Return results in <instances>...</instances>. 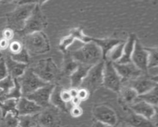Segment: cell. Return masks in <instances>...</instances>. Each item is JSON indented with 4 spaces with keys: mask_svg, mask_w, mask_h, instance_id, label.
<instances>
[{
    "mask_svg": "<svg viewBox=\"0 0 158 127\" xmlns=\"http://www.w3.org/2000/svg\"><path fill=\"white\" fill-rule=\"evenodd\" d=\"M72 58L79 64L93 66L102 61V51L94 42L85 43L80 48L70 51Z\"/></svg>",
    "mask_w": 158,
    "mask_h": 127,
    "instance_id": "6da1fadb",
    "label": "cell"
},
{
    "mask_svg": "<svg viewBox=\"0 0 158 127\" xmlns=\"http://www.w3.org/2000/svg\"><path fill=\"white\" fill-rule=\"evenodd\" d=\"M22 43L29 54L42 55L50 50L49 39L43 31L34 32L23 37Z\"/></svg>",
    "mask_w": 158,
    "mask_h": 127,
    "instance_id": "7a4b0ae2",
    "label": "cell"
},
{
    "mask_svg": "<svg viewBox=\"0 0 158 127\" xmlns=\"http://www.w3.org/2000/svg\"><path fill=\"white\" fill-rule=\"evenodd\" d=\"M35 7V4H18L13 11L6 15L7 27L17 32L21 30Z\"/></svg>",
    "mask_w": 158,
    "mask_h": 127,
    "instance_id": "3957f363",
    "label": "cell"
},
{
    "mask_svg": "<svg viewBox=\"0 0 158 127\" xmlns=\"http://www.w3.org/2000/svg\"><path fill=\"white\" fill-rule=\"evenodd\" d=\"M31 68L41 80L46 83L54 84V81L60 74L56 64L51 58L39 60L34 67Z\"/></svg>",
    "mask_w": 158,
    "mask_h": 127,
    "instance_id": "277c9868",
    "label": "cell"
},
{
    "mask_svg": "<svg viewBox=\"0 0 158 127\" xmlns=\"http://www.w3.org/2000/svg\"><path fill=\"white\" fill-rule=\"evenodd\" d=\"M47 26V20L45 15L42 12L41 6L35 5L30 16L27 19L23 28L17 32L21 37L27 35L43 31Z\"/></svg>",
    "mask_w": 158,
    "mask_h": 127,
    "instance_id": "5b68a950",
    "label": "cell"
},
{
    "mask_svg": "<svg viewBox=\"0 0 158 127\" xmlns=\"http://www.w3.org/2000/svg\"><path fill=\"white\" fill-rule=\"evenodd\" d=\"M104 61L91 66L82 81L79 88H84L91 94L94 93L102 85Z\"/></svg>",
    "mask_w": 158,
    "mask_h": 127,
    "instance_id": "8992f818",
    "label": "cell"
},
{
    "mask_svg": "<svg viewBox=\"0 0 158 127\" xmlns=\"http://www.w3.org/2000/svg\"><path fill=\"white\" fill-rule=\"evenodd\" d=\"M23 97L32 93L38 89L49 83L41 80L31 69L27 68L23 74L17 79Z\"/></svg>",
    "mask_w": 158,
    "mask_h": 127,
    "instance_id": "52a82bcc",
    "label": "cell"
},
{
    "mask_svg": "<svg viewBox=\"0 0 158 127\" xmlns=\"http://www.w3.org/2000/svg\"><path fill=\"white\" fill-rule=\"evenodd\" d=\"M122 85L121 78L114 68L112 62L104 61L102 85L113 92L119 93Z\"/></svg>",
    "mask_w": 158,
    "mask_h": 127,
    "instance_id": "ba28073f",
    "label": "cell"
},
{
    "mask_svg": "<svg viewBox=\"0 0 158 127\" xmlns=\"http://www.w3.org/2000/svg\"><path fill=\"white\" fill-rule=\"evenodd\" d=\"M60 110L52 105L43 108L38 113V125L41 127H60Z\"/></svg>",
    "mask_w": 158,
    "mask_h": 127,
    "instance_id": "9c48e42d",
    "label": "cell"
},
{
    "mask_svg": "<svg viewBox=\"0 0 158 127\" xmlns=\"http://www.w3.org/2000/svg\"><path fill=\"white\" fill-rule=\"evenodd\" d=\"M92 113L95 121L109 125L116 126L118 119L115 111L109 106L106 105H96L92 110Z\"/></svg>",
    "mask_w": 158,
    "mask_h": 127,
    "instance_id": "30bf717a",
    "label": "cell"
},
{
    "mask_svg": "<svg viewBox=\"0 0 158 127\" xmlns=\"http://www.w3.org/2000/svg\"><path fill=\"white\" fill-rule=\"evenodd\" d=\"M128 86L134 89L138 95L143 94L157 86V76H148V73H143L137 78L130 81Z\"/></svg>",
    "mask_w": 158,
    "mask_h": 127,
    "instance_id": "8fae6325",
    "label": "cell"
},
{
    "mask_svg": "<svg viewBox=\"0 0 158 127\" xmlns=\"http://www.w3.org/2000/svg\"><path fill=\"white\" fill-rule=\"evenodd\" d=\"M54 86V84L49 83L26 95L25 97L33 101L42 108H44L51 105L50 97Z\"/></svg>",
    "mask_w": 158,
    "mask_h": 127,
    "instance_id": "7c38bea8",
    "label": "cell"
},
{
    "mask_svg": "<svg viewBox=\"0 0 158 127\" xmlns=\"http://www.w3.org/2000/svg\"><path fill=\"white\" fill-rule=\"evenodd\" d=\"M112 63L117 72L121 78L122 84L123 82L133 80L143 74V72L136 68L132 62L123 64L117 62Z\"/></svg>",
    "mask_w": 158,
    "mask_h": 127,
    "instance_id": "4fadbf2b",
    "label": "cell"
},
{
    "mask_svg": "<svg viewBox=\"0 0 158 127\" xmlns=\"http://www.w3.org/2000/svg\"><path fill=\"white\" fill-rule=\"evenodd\" d=\"M131 61L143 73H148V53L145 47L142 46L137 38L135 40Z\"/></svg>",
    "mask_w": 158,
    "mask_h": 127,
    "instance_id": "5bb4252c",
    "label": "cell"
},
{
    "mask_svg": "<svg viewBox=\"0 0 158 127\" xmlns=\"http://www.w3.org/2000/svg\"><path fill=\"white\" fill-rule=\"evenodd\" d=\"M130 109L134 113L152 120L157 114V107L142 100H136L130 104Z\"/></svg>",
    "mask_w": 158,
    "mask_h": 127,
    "instance_id": "9a60e30c",
    "label": "cell"
},
{
    "mask_svg": "<svg viewBox=\"0 0 158 127\" xmlns=\"http://www.w3.org/2000/svg\"><path fill=\"white\" fill-rule=\"evenodd\" d=\"M17 109L19 116L37 114L39 113L43 108L33 101L22 96L17 100Z\"/></svg>",
    "mask_w": 158,
    "mask_h": 127,
    "instance_id": "2e32d148",
    "label": "cell"
},
{
    "mask_svg": "<svg viewBox=\"0 0 158 127\" xmlns=\"http://www.w3.org/2000/svg\"><path fill=\"white\" fill-rule=\"evenodd\" d=\"M124 123L131 127H156V123L152 120L138 115L130 109L124 119Z\"/></svg>",
    "mask_w": 158,
    "mask_h": 127,
    "instance_id": "e0dca14e",
    "label": "cell"
},
{
    "mask_svg": "<svg viewBox=\"0 0 158 127\" xmlns=\"http://www.w3.org/2000/svg\"><path fill=\"white\" fill-rule=\"evenodd\" d=\"M4 58L8 74L14 79H17L20 77L27 68L28 64L21 63L12 59L10 55H8Z\"/></svg>",
    "mask_w": 158,
    "mask_h": 127,
    "instance_id": "ac0fdd59",
    "label": "cell"
},
{
    "mask_svg": "<svg viewBox=\"0 0 158 127\" xmlns=\"http://www.w3.org/2000/svg\"><path fill=\"white\" fill-rule=\"evenodd\" d=\"M91 67V66H90L78 63L77 69L69 76L71 87L77 89L80 87L82 81L86 76L88 70Z\"/></svg>",
    "mask_w": 158,
    "mask_h": 127,
    "instance_id": "d6986e66",
    "label": "cell"
},
{
    "mask_svg": "<svg viewBox=\"0 0 158 127\" xmlns=\"http://www.w3.org/2000/svg\"><path fill=\"white\" fill-rule=\"evenodd\" d=\"M136 39V36L135 34L131 33L129 35L127 41L124 42L122 57L117 63L123 64L131 62V57L133 53Z\"/></svg>",
    "mask_w": 158,
    "mask_h": 127,
    "instance_id": "ffe728a7",
    "label": "cell"
},
{
    "mask_svg": "<svg viewBox=\"0 0 158 127\" xmlns=\"http://www.w3.org/2000/svg\"><path fill=\"white\" fill-rule=\"evenodd\" d=\"M91 42L96 43L101 49L102 55V59L104 61L107 53L115 45L120 43V40L115 38H91Z\"/></svg>",
    "mask_w": 158,
    "mask_h": 127,
    "instance_id": "44dd1931",
    "label": "cell"
},
{
    "mask_svg": "<svg viewBox=\"0 0 158 127\" xmlns=\"http://www.w3.org/2000/svg\"><path fill=\"white\" fill-rule=\"evenodd\" d=\"M78 63L72 58L70 51L64 53V59L61 72L67 76H70L77 69Z\"/></svg>",
    "mask_w": 158,
    "mask_h": 127,
    "instance_id": "7402d4cb",
    "label": "cell"
},
{
    "mask_svg": "<svg viewBox=\"0 0 158 127\" xmlns=\"http://www.w3.org/2000/svg\"><path fill=\"white\" fill-rule=\"evenodd\" d=\"M62 87L59 85H55L50 97V103L51 105L57 108L59 110L67 112H68L67 104L64 103L60 97V92Z\"/></svg>",
    "mask_w": 158,
    "mask_h": 127,
    "instance_id": "603a6c76",
    "label": "cell"
},
{
    "mask_svg": "<svg viewBox=\"0 0 158 127\" xmlns=\"http://www.w3.org/2000/svg\"><path fill=\"white\" fill-rule=\"evenodd\" d=\"M18 99H7L2 102H0V110L1 113V118L4 116L7 113H13L18 115L17 103Z\"/></svg>",
    "mask_w": 158,
    "mask_h": 127,
    "instance_id": "cb8c5ba5",
    "label": "cell"
},
{
    "mask_svg": "<svg viewBox=\"0 0 158 127\" xmlns=\"http://www.w3.org/2000/svg\"><path fill=\"white\" fill-rule=\"evenodd\" d=\"M157 90H158L157 86H156L146 93H144L141 95H138L136 100H142L152 106L157 107V103H158Z\"/></svg>",
    "mask_w": 158,
    "mask_h": 127,
    "instance_id": "d4e9b609",
    "label": "cell"
},
{
    "mask_svg": "<svg viewBox=\"0 0 158 127\" xmlns=\"http://www.w3.org/2000/svg\"><path fill=\"white\" fill-rule=\"evenodd\" d=\"M124 42H120L113 46L106 55L104 61H109L112 63L117 62L122 55Z\"/></svg>",
    "mask_w": 158,
    "mask_h": 127,
    "instance_id": "484cf974",
    "label": "cell"
},
{
    "mask_svg": "<svg viewBox=\"0 0 158 127\" xmlns=\"http://www.w3.org/2000/svg\"><path fill=\"white\" fill-rule=\"evenodd\" d=\"M119 93L121 94L122 100L125 103L130 105L133 103L136 100L138 95L136 90L128 85H126L123 87H122Z\"/></svg>",
    "mask_w": 158,
    "mask_h": 127,
    "instance_id": "4316f807",
    "label": "cell"
},
{
    "mask_svg": "<svg viewBox=\"0 0 158 127\" xmlns=\"http://www.w3.org/2000/svg\"><path fill=\"white\" fill-rule=\"evenodd\" d=\"M15 85V79L8 75L0 80V95L6 100V95Z\"/></svg>",
    "mask_w": 158,
    "mask_h": 127,
    "instance_id": "83f0119b",
    "label": "cell"
},
{
    "mask_svg": "<svg viewBox=\"0 0 158 127\" xmlns=\"http://www.w3.org/2000/svg\"><path fill=\"white\" fill-rule=\"evenodd\" d=\"M148 53V71L157 68L158 66V49L157 47H145Z\"/></svg>",
    "mask_w": 158,
    "mask_h": 127,
    "instance_id": "f1b7e54d",
    "label": "cell"
},
{
    "mask_svg": "<svg viewBox=\"0 0 158 127\" xmlns=\"http://www.w3.org/2000/svg\"><path fill=\"white\" fill-rule=\"evenodd\" d=\"M38 113L35 115H19V126L20 127H35L38 125Z\"/></svg>",
    "mask_w": 158,
    "mask_h": 127,
    "instance_id": "f546056e",
    "label": "cell"
},
{
    "mask_svg": "<svg viewBox=\"0 0 158 127\" xmlns=\"http://www.w3.org/2000/svg\"><path fill=\"white\" fill-rule=\"evenodd\" d=\"M19 116L13 113H7L1 118L0 127H18Z\"/></svg>",
    "mask_w": 158,
    "mask_h": 127,
    "instance_id": "4dcf8cb0",
    "label": "cell"
},
{
    "mask_svg": "<svg viewBox=\"0 0 158 127\" xmlns=\"http://www.w3.org/2000/svg\"><path fill=\"white\" fill-rule=\"evenodd\" d=\"M69 34L71 35L74 38L75 40V39L78 40L84 43H86L89 42H91L92 37L86 35L83 33V30L80 27H77V28L72 29L70 30Z\"/></svg>",
    "mask_w": 158,
    "mask_h": 127,
    "instance_id": "1f68e13d",
    "label": "cell"
},
{
    "mask_svg": "<svg viewBox=\"0 0 158 127\" xmlns=\"http://www.w3.org/2000/svg\"><path fill=\"white\" fill-rule=\"evenodd\" d=\"M9 55L12 59L21 63L28 64L30 61V54L25 47H23L20 52Z\"/></svg>",
    "mask_w": 158,
    "mask_h": 127,
    "instance_id": "d6a6232c",
    "label": "cell"
},
{
    "mask_svg": "<svg viewBox=\"0 0 158 127\" xmlns=\"http://www.w3.org/2000/svg\"><path fill=\"white\" fill-rule=\"evenodd\" d=\"M22 97L21 88L17 79H15V85L13 88L6 95V99H19Z\"/></svg>",
    "mask_w": 158,
    "mask_h": 127,
    "instance_id": "836d02e7",
    "label": "cell"
},
{
    "mask_svg": "<svg viewBox=\"0 0 158 127\" xmlns=\"http://www.w3.org/2000/svg\"><path fill=\"white\" fill-rule=\"evenodd\" d=\"M74 40H75L74 38L70 34L63 37L60 40L59 44V48L60 50L63 53L66 52L68 50L69 46L73 43Z\"/></svg>",
    "mask_w": 158,
    "mask_h": 127,
    "instance_id": "e575fe53",
    "label": "cell"
},
{
    "mask_svg": "<svg viewBox=\"0 0 158 127\" xmlns=\"http://www.w3.org/2000/svg\"><path fill=\"white\" fill-rule=\"evenodd\" d=\"M23 47L24 46L22 42L19 40H12L10 42L8 49L9 50L10 55H14L20 52Z\"/></svg>",
    "mask_w": 158,
    "mask_h": 127,
    "instance_id": "d590c367",
    "label": "cell"
},
{
    "mask_svg": "<svg viewBox=\"0 0 158 127\" xmlns=\"http://www.w3.org/2000/svg\"><path fill=\"white\" fill-rule=\"evenodd\" d=\"M14 35L15 31L9 27H7L6 28H4L2 32V38L8 40L9 42H11L12 40Z\"/></svg>",
    "mask_w": 158,
    "mask_h": 127,
    "instance_id": "8d00e7d4",
    "label": "cell"
},
{
    "mask_svg": "<svg viewBox=\"0 0 158 127\" xmlns=\"http://www.w3.org/2000/svg\"><path fill=\"white\" fill-rule=\"evenodd\" d=\"M9 74H8L4 58V57L1 56L0 57V80L4 79Z\"/></svg>",
    "mask_w": 158,
    "mask_h": 127,
    "instance_id": "74e56055",
    "label": "cell"
},
{
    "mask_svg": "<svg viewBox=\"0 0 158 127\" xmlns=\"http://www.w3.org/2000/svg\"><path fill=\"white\" fill-rule=\"evenodd\" d=\"M90 93L88 90L84 88H78L77 92V97L81 102L86 100L89 97Z\"/></svg>",
    "mask_w": 158,
    "mask_h": 127,
    "instance_id": "f35d334b",
    "label": "cell"
},
{
    "mask_svg": "<svg viewBox=\"0 0 158 127\" xmlns=\"http://www.w3.org/2000/svg\"><path fill=\"white\" fill-rule=\"evenodd\" d=\"M60 99H62V100L67 104L68 103L70 102V101L72 100V96L69 92V90L67 89H63V88H62V89L60 90Z\"/></svg>",
    "mask_w": 158,
    "mask_h": 127,
    "instance_id": "ab89813d",
    "label": "cell"
},
{
    "mask_svg": "<svg viewBox=\"0 0 158 127\" xmlns=\"http://www.w3.org/2000/svg\"><path fill=\"white\" fill-rule=\"evenodd\" d=\"M70 113L73 118H78L83 114V109L80 105L72 106L70 109Z\"/></svg>",
    "mask_w": 158,
    "mask_h": 127,
    "instance_id": "60d3db41",
    "label": "cell"
},
{
    "mask_svg": "<svg viewBox=\"0 0 158 127\" xmlns=\"http://www.w3.org/2000/svg\"><path fill=\"white\" fill-rule=\"evenodd\" d=\"M48 0H19L17 2L18 4H33L35 5H38L41 6L44 3H45Z\"/></svg>",
    "mask_w": 158,
    "mask_h": 127,
    "instance_id": "b9f144b4",
    "label": "cell"
},
{
    "mask_svg": "<svg viewBox=\"0 0 158 127\" xmlns=\"http://www.w3.org/2000/svg\"><path fill=\"white\" fill-rule=\"evenodd\" d=\"M9 43L10 42L3 38H0V51L1 52L2 51H5L8 49Z\"/></svg>",
    "mask_w": 158,
    "mask_h": 127,
    "instance_id": "7bdbcfd3",
    "label": "cell"
},
{
    "mask_svg": "<svg viewBox=\"0 0 158 127\" xmlns=\"http://www.w3.org/2000/svg\"><path fill=\"white\" fill-rule=\"evenodd\" d=\"M92 127H117V125L116 126H111L109 125H107V124H104V123L99 122L98 121H95L93 123Z\"/></svg>",
    "mask_w": 158,
    "mask_h": 127,
    "instance_id": "ee69618b",
    "label": "cell"
},
{
    "mask_svg": "<svg viewBox=\"0 0 158 127\" xmlns=\"http://www.w3.org/2000/svg\"><path fill=\"white\" fill-rule=\"evenodd\" d=\"M81 102L80 100V99L77 97H73L71 101H70V103H72V106H77V105H80V103Z\"/></svg>",
    "mask_w": 158,
    "mask_h": 127,
    "instance_id": "f6af8a7d",
    "label": "cell"
},
{
    "mask_svg": "<svg viewBox=\"0 0 158 127\" xmlns=\"http://www.w3.org/2000/svg\"><path fill=\"white\" fill-rule=\"evenodd\" d=\"M78 89L77 88H72L71 87L70 89H69V92L72 96V99L75 97H77V92H78Z\"/></svg>",
    "mask_w": 158,
    "mask_h": 127,
    "instance_id": "bcb514c9",
    "label": "cell"
},
{
    "mask_svg": "<svg viewBox=\"0 0 158 127\" xmlns=\"http://www.w3.org/2000/svg\"><path fill=\"white\" fill-rule=\"evenodd\" d=\"M19 0H2L0 4H9V3H12L15 1H19Z\"/></svg>",
    "mask_w": 158,
    "mask_h": 127,
    "instance_id": "7dc6e473",
    "label": "cell"
},
{
    "mask_svg": "<svg viewBox=\"0 0 158 127\" xmlns=\"http://www.w3.org/2000/svg\"><path fill=\"white\" fill-rule=\"evenodd\" d=\"M117 127H131V126H129V125H127V124L123 123H122L120 125L117 126Z\"/></svg>",
    "mask_w": 158,
    "mask_h": 127,
    "instance_id": "c3c4849f",
    "label": "cell"
},
{
    "mask_svg": "<svg viewBox=\"0 0 158 127\" xmlns=\"http://www.w3.org/2000/svg\"><path fill=\"white\" fill-rule=\"evenodd\" d=\"M3 100H4V99H3V98L0 95V102H2V101H3Z\"/></svg>",
    "mask_w": 158,
    "mask_h": 127,
    "instance_id": "681fc988",
    "label": "cell"
},
{
    "mask_svg": "<svg viewBox=\"0 0 158 127\" xmlns=\"http://www.w3.org/2000/svg\"><path fill=\"white\" fill-rule=\"evenodd\" d=\"M35 127H41V126H39V125H36V126H35Z\"/></svg>",
    "mask_w": 158,
    "mask_h": 127,
    "instance_id": "f907efd6",
    "label": "cell"
},
{
    "mask_svg": "<svg viewBox=\"0 0 158 127\" xmlns=\"http://www.w3.org/2000/svg\"><path fill=\"white\" fill-rule=\"evenodd\" d=\"M0 56H2V54H1V52L0 51Z\"/></svg>",
    "mask_w": 158,
    "mask_h": 127,
    "instance_id": "816d5d0a",
    "label": "cell"
},
{
    "mask_svg": "<svg viewBox=\"0 0 158 127\" xmlns=\"http://www.w3.org/2000/svg\"><path fill=\"white\" fill-rule=\"evenodd\" d=\"M1 1H2V0H0V4H1Z\"/></svg>",
    "mask_w": 158,
    "mask_h": 127,
    "instance_id": "f5cc1de1",
    "label": "cell"
},
{
    "mask_svg": "<svg viewBox=\"0 0 158 127\" xmlns=\"http://www.w3.org/2000/svg\"><path fill=\"white\" fill-rule=\"evenodd\" d=\"M18 127H20V126H18Z\"/></svg>",
    "mask_w": 158,
    "mask_h": 127,
    "instance_id": "db71d44e",
    "label": "cell"
},
{
    "mask_svg": "<svg viewBox=\"0 0 158 127\" xmlns=\"http://www.w3.org/2000/svg\"><path fill=\"white\" fill-rule=\"evenodd\" d=\"M0 57H1V56H0Z\"/></svg>",
    "mask_w": 158,
    "mask_h": 127,
    "instance_id": "11a10c76",
    "label": "cell"
}]
</instances>
